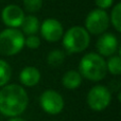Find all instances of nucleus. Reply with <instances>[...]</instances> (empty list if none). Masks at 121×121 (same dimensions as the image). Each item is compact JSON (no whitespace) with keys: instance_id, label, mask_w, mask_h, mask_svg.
<instances>
[{"instance_id":"f257e3e1","label":"nucleus","mask_w":121,"mask_h":121,"mask_svg":"<svg viewBox=\"0 0 121 121\" xmlns=\"http://www.w3.org/2000/svg\"><path fill=\"white\" fill-rule=\"evenodd\" d=\"M28 103V94L20 85H4L0 90V113L6 117H17L22 114Z\"/></svg>"},{"instance_id":"f03ea898","label":"nucleus","mask_w":121,"mask_h":121,"mask_svg":"<svg viewBox=\"0 0 121 121\" xmlns=\"http://www.w3.org/2000/svg\"><path fill=\"white\" fill-rule=\"evenodd\" d=\"M80 74L92 82H99L106 77V62L97 53H87L82 57L79 65Z\"/></svg>"},{"instance_id":"7ed1b4c3","label":"nucleus","mask_w":121,"mask_h":121,"mask_svg":"<svg viewBox=\"0 0 121 121\" xmlns=\"http://www.w3.org/2000/svg\"><path fill=\"white\" fill-rule=\"evenodd\" d=\"M90 42L89 33L83 27H72L63 35V45L69 53L84 51Z\"/></svg>"},{"instance_id":"20e7f679","label":"nucleus","mask_w":121,"mask_h":121,"mask_svg":"<svg viewBox=\"0 0 121 121\" xmlns=\"http://www.w3.org/2000/svg\"><path fill=\"white\" fill-rule=\"evenodd\" d=\"M25 46V35L17 29L9 28L0 32V54L11 56L20 52Z\"/></svg>"},{"instance_id":"39448f33","label":"nucleus","mask_w":121,"mask_h":121,"mask_svg":"<svg viewBox=\"0 0 121 121\" xmlns=\"http://www.w3.org/2000/svg\"><path fill=\"white\" fill-rule=\"evenodd\" d=\"M109 26V16L104 10L97 9L87 15L85 19V29L88 33L98 35L104 33Z\"/></svg>"},{"instance_id":"423d86ee","label":"nucleus","mask_w":121,"mask_h":121,"mask_svg":"<svg viewBox=\"0 0 121 121\" xmlns=\"http://www.w3.org/2000/svg\"><path fill=\"white\" fill-rule=\"evenodd\" d=\"M112 101V94L107 87L103 85L94 86L88 91L87 104L92 111L101 112L109 105Z\"/></svg>"},{"instance_id":"0eeeda50","label":"nucleus","mask_w":121,"mask_h":121,"mask_svg":"<svg viewBox=\"0 0 121 121\" xmlns=\"http://www.w3.org/2000/svg\"><path fill=\"white\" fill-rule=\"evenodd\" d=\"M42 108L49 115H57L64 109V99L57 91L52 89L45 90L39 98Z\"/></svg>"},{"instance_id":"6e6552de","label":"nucleus","mask_w":121,"mask_h":121,"mask_svg":"<svg viewBox=\"0 0 121 121\" xmlns=\"http://www.w3.org/2000/svg\"><path fill=\"white\" fill-rule=\"evenodd\" d=\"M42 36L49 43L59 42L64 35V29L59 20L53 18H48L43 21L39 26Z\"/></svg>"},{"instance_id":"1a4fd4ad","label":"nucleus","mask_w":121,"mask_h":121,"mask_svg":"<svg viewBox=\"0 0 121 121\" xmlns=\"http://www.w3.org/2000/svg\"><path fill=\"white\" fill-rule=\"evenodd\" d=\"M1 18L5 26L16 29L21 26V22L25 18V13L21 8L16 4H9L2 10Z\"/></svg>"},{"instance_id":"9d476101","label":"nucleus","mask_w":121,"mask_h":121,"mask_svg":"<svg viewBox=\"0 0 121 121\" xmlns=\"http://www.w3.org/2000/svg\"><path fill=\"white\" fill-rule=\"evenodd\" d=\"M97 50L101 56H112L118 50V39L114 34L104 33L97 42Z\"/></svg>"},{"instance_id":"9b49d317","label":"nucleus","mask_w":121,"mask_h":121,"mask_svg":"<svg viewBox=\"0 0 121 121\" xmlns=\"http://www.w3.org/2000/svg\"><path fill=\"white\" fill-rule=\"evenodd\" d=\"M19 80L25 86L33 87L37 85L38 82L40 81V72L37 68L33 66L25 67L19 74Z\"/></svg>"},{"instance_id":"f8f14e48","label":"nucleus","mask_w":121,"mask_h":121,"mask_svg":"<svg viewBox=\"0 0 121 121\" xmlns=\"http://www.w3.org/2000/svg\"><path fill=\"white\" fill-rule=\"evenodd\" d=\"M62 83L67 89H77L82 84V75L77 70H69L63 75Z\"/></svg>"},{"instance_id":"ddd939ff","label":"nucleus","mask_w":121,"mask_h":121,"mask_svg":"<svg viewBox=\"0 0 121 121\" xmlns=\"http://www.w3.org/2000/svg\"><path fill=\"white\" fill-rule=\"evenodd\" d=\"M39 20L33 15H29V16H25L22 22H21V29L22 32L27 35H34L36 32L39 30Z\"/></svg>"},{"instance_id":"4468645a","label":"nucleus","mask_w":121,"mask_h":121,"mask_svg":"<svg viewBox=\"0 0 121 121\" xmlns=\"http://www.w3.org/2000/svg\"><path fill=\"white\" fill-rule=\"evenodd\" d=\"M65 60V53L64 51L60 50V49H54L51 52H49L48 56H47V62L51 67H60V65L64 63Z\"/></svg>"},{"instance_id":"2eb2a0df","label":"nucleus","mask_w":121,"mask_h":121,"mask_svg":"<svg viewBox=\"0 0 121 121\" xmlns=\"http://www.w3.org/2000/svg\"><path fill=\"white\" fill-rule=\"evenodd\" d=\"M107 71L114 75H119L121 73V60L119 55H112L111 59L106 62Z\"/></svg>"},{"instance_id":"dca6fc26","label":"nucleus","mask_w":121,"mask_h":121,"mask_svg":"<svg viewBox=\"0 0 121 121\" xmlns=\"http://www.w3.org/2000/svg\"><path fill=\"white\" fill-rule=\"evenodd\" d=\"M12 70L11 67L5 60H0V87L4 86L11 79Z\"/></svg>"},{"instance_id":"f3484780","label":"nucleus","mask_w":121,"mask_h":121,"mask_svg":"<svg viewBox=\"0 0 121 121\" xmlns=\"http://www.w3.org/2000/svg\"><path fill=\"white\" fill-rule=\"evenodd\" d=\"M109 21H112L117 32L121 31V3H117L113 8Z\"/></svg>"},{"instance_id":"a211bd4d","label":"nucleus","mask_w":121,"mask_h":121,"mask_svg":"<svg viewBox=\"0 0 121 121\" xmlns=\"http://www.w3.org/2000/svg\"><path fill=\"white\" fill-rule=\"evenodd\" d=\"M23 6L30 13L38 12L43 6V0H23Z\"/></svg>"},{"instance_id":"6ab92c4d","label":"nucleus","mask_w":121,"mask_h":121,"mask_svg":"<svg viewBox=\"0 0 121 121\" xmlns=\"http://www.w3.org/2000/svg\"><path fill=\"white\" fill-rule=\"evenodd\" d=\"M25 46H27L30 49H36L40 46V39L38 36L34 35H28L27 38H25Z\"/></svg>"},{"instance_id":"aec40b11","label":"nucleus","mask_w":121,"mask_h":121,"mask_svg":"<svg viewBox=\"0 0 121 121\" xmlns=\"http://www.w3.org/2000/svg\"><path fill=\"white\" fill-rule=\"evenodd\" d=\"M95 2H96V5L100 10H105V9L111 8L114 0H95Z\"/></svg>"},{"instance_id":"412c9836","label":"nucleus","mask_w":121,"mask_h":121,"mask_svg":"<svg viewBox=\"0 0 121 121\" xmlns=\"http://www.w3.org/2000/svg\"><path fill=\"white\" fill-rule=\"evenodd\" d=\"M9 121H26L23 118H21V117H19V116H17V117H12V118H10V120Z\"/></svg>"}]
</instances>
